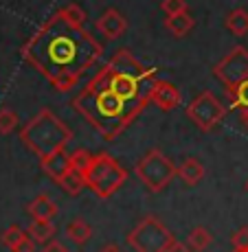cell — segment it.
<instances>
[{"label": "cell", "instance_id": "obj_1", "mask_svg": "<svg viewBox=\"0 0 248 252\" xmlns=\"http://www.w3.org/2000/svg\"><path fill=\"white\" fill-rule=\"evenodd\" d=\"M156 75V66H145L128 48H119L72 99V108L112 143L152 103Z\"/></svg>", "mask_w": 248, "mask_h": 252}, {"label": "cell", "instance_id": "obj_2", "mask_svg": "<svg viewBox=\"0 0 248 252\" xmlns=\"http://www.w3.org/2000/svg\"><path fill=\"white\" fill-rule=\"evenodd\" d=\"M104 55V48L84 27L53 13L22 46V57L40 70L57 92H68Z\"/></svg>", "mask_w": 248, "mask_h": 252}, {"label": "cell", "instance_id": "obj_3", "mask_svg": "<svg viewBox=\"0 0 248 252\" xmlns=\"http://www.w3.org/2000/svg\"><path fill=\"white\" fill-rule=\"evenodd\" d=\"M20 140L40 160H46L55 154L66 152V145L72 140V132L64 121L53 114V110L42 108L20 129Z\"/></svg>", "mask_w": 248, "mask_h": 252}, {"label": "cell", "instance_id": "obj_4", "mask_svg": "<svg viewBox=\"0 0 248 252\" xmlns=\"http://www.w3.org/2000/svg\"><path fill=\"white\" fill-rule=\"evenodd\" d=\"M125 180H128V171L123 169V164L106 152L95 154L90 167L84 173V184L101 200L112 197L125 184Z\"/></svg>", "mask_w": 248, "mask_h": 252}, {"label": "cell", "instance_id": "obj_5", "mask_svg": "<svg viewBox=\"0 0 248 252\" xmlns=\"http://www.w3.org/2000/svg\"><path fill=\"white\" fill-rule=\"evenodd\" d=\"M136 178L149 193H160L176 178V164L160 149H149L134 167Z\"/></svg>", "mask_w": 248, "mask_h": 252}, {"label": "cell", "instance_id": "obj_6", "mask_svg": "<svg viewBox=\"0 0 248 252\" xmlns=\"http://www.w3.org/2000/svg\"><path fill=\"white\" fill-rule=\"evenodd\" d=\"M125 241L134 252H165L174 241V235L156 215H145L128 232Z\"/></svg>", "mask_w": 248, "mask_h": 252}, {"label": "cell", "instance_id": "obj_7", "mask_svg": "<svg viewBox=\"0 0 248 252\" xmlns=\"http://www.w3.org/2000/svg\"><path fill=\"white\" fill-rule=\"evenodd\" d=\"M187 116L200 132L209 134L224 121L226 108L222 105V101L213 94L211 90H202L198 96H193L187 105Z\"/></svg>", "mask_w": 248, "mask_h": 252}, {"label": "cell", "instance_id": "obj_8", "mask_svg": "<svg viewBox=\"0 0 248 252\" xmlns=\"http://www.w3.org/2000/svg\"><path fill=\"white\" fill-rule=\"evenodd\" d=\"M40 167L57 187H62V191H64L66 195L77 197L86 189L84 178L77 171H72V167H71V154L60 152V154H55V156L46 158V160H40Z\"/></svg>", "mask_w": 248, "mask_h": 252}, {"label": "cell", "instance_id": "obj_9", "mask_svg": "<svg viewBox=\"0 0 248 252\" xmlns=\"http://www.w3.org/2000/svg\"><path fill=\"white\" fill-rule=\"evenodd\" d=\"M213 77L224 88H231V86L248 79V48L246 46L233 48L228 55H224L213 66Z\"/></svg>", "mask_w": 248, "mask_h": 252}, {"label": "cell", "instance_id": "obj_10", "mask_svg": "<svg viewBox=\"0 0 248 252\" xmlns=\"http://www.w3.org/2000/svg\"><path fill=\"white\" fill-rule=\"evenodd\" d=\"M95 27L106 40L112 42V40H119V37L125 35V31H128V20H125V16L119 9L110 7L95 20Z\"/></svg>", "mask_w": 248, "mask_h": 252}, {"label": "cell", "instance_id": "obj_11", "mask_svg": "<svg viewBox=\"0 0 248 252\" xmlns=\"http://www.w3.org/2000/svg\"><path fill=\"white\" fill-rule=\"evenodd\" d=\"M182 101V94L172 81H165V79H156L154 84V90H152V103L156 105L158 110L163 112H172L180 105Z\"/></svg>", "mask_w": 248, "mask_h": 252}, {"label": "cell", "instance_id": "obj_12", "mask_svg": "<svg viewBox=\"0 0 248 252\" xmlns=\"http://www.w3.org/2000/svg\"><path fill=\"white\" fill-rule=\"evenodd\" d=\"M204 173H207V169H204V164L198 160L196 156L182 158V162L176 167V176L180 178L187 187H196V184H200L204 180Z\"/></svg>", "mask_w": 248, "mask_h": 252}, {"label": "cell", "instance_id": "obj_13", "mask_svg": "<svg viewBox=\"0 0 248 252\" xmlns=\"http://www.w3.org/2000/svg\"><path fill=\"white\" fill-rule=\"evenodd\" d=\"M27 213H29V215H31V220L53 221V220H55V217H57V213H60V208H57V204L51 200V197L46 195V193H42V195L33 197V200L29 202Z\"/></svg>", "mask_w": 248, "mask_h": 252}, {"label": "cell", "instance_id": "obj_14", "mask_svg": "<svg viewBox=\"0 0 248 252\" xmlns=\"http://www.w3.org/2000/svg\"><path fill=\"white\" fill-rule=\"evenodd\" d=\"M163 24L174 37H187L196 27V20H193V16L189 11H182L176 13V16H167Z\"/></svg>", "mask_w": 248, "mask_h": 252}, {"label": "cell", "instance_id": "obj_15", "mask_svg": "<svg viewBox=\"0 0 248 252\" xmlns=\"http://www.w3.org/2000/svg\"><path fill=\"white\" fill-rule=\"evenodd\" d=\"M66 237L72 241L75 246H86L88 241L92 239V226L88 224L86 220H81V217H77V220L68 221L66 224Z\"/></svg>", "mask_w": 248, "mask_h": 252}, {"label": "cell", "instance_id": "obj_16", "mask_svg": "<svg viewBox=\"0 0 248 252\" xmlns=\"http://www.w3.org/2000/svg\"><path fill=\"white\" fill-rule=\"evenodd\" d=\"M55 224L53 221H40V220H31V224L27 226V235L31 237L35 244H42V246H46L48 241H53L55 239Z\"/></svg>", "mask_w": 248, "mask_h": 252}, {"label": "cell", "instance_id": "obj_17", "mask_svg": "<svg viewBox=\"0 0 248 252\" xmlns=\"http://www.w3.org/2000/svg\"><path fill=\"white\" fill-rule=\"evenodd\" d=\"M224 24H226V29H228L231 35L246 37L248 35V9L237 7V9H233V11H228Z\"/></svg>", "mask_w": 248, "mask_h": 252}, {"label": "cell", "instance_id": "obj_18", "mask_svg": "<svg viewBox=\"0 0 248 252\" xmlns=\"http://www.w3.org/2000/svg\"><path fill=\"white\" fill-rule=\"evenodd\" d=\"M224 94L228 96V108L231 110H237V112L248 110V79L231 86V88H224Z\"/></svg>", "mask_w": 248, "mask_h": 252}, {"label": "cell", "instance_id": "obj_19", "mask_svg": "<svg viewBox=\"0 0 248 252\" xmlns=\"http://www.w3.org/2000/svg\"><path fill=\"white\" fill-rule=\"evenodd\" d=\"M211 241H213L211 232L204 228V226H196V228L189 230L187 241H184V244L191 248V252H204L209 246H211Z\"/></svg>", "mask_w": 248, "mask_h": 252}, {"label": "cell", "instance_id": "obj_20", "mask_svg": "<svg viewBox=\"0 0 248 252\" xmlns=\"http://www.w3.org/2000/svg\"><path fill=\"white\" fill-rule=\"evenodd\" d=\"M24 237H27V230H24L22 226H18V224H11L9 228L2 230V235H0V244H2L7 250H13L24 239Z\"/></svg>", "mask_w": 248, "mask_h": 252}, {"label": "cell", "instance_id": "obj_21", "mask_svg": "<svg viewBox=\"0 0 248 252\" xmlns=\"http://www.w3.org/2000/svg\"><path fill=\"white\" fill-rule=\"evenodd\" d=\"M92 156H95V154H90L88 149H84V147L75 149V152L71 154V167H72V171H77L81 178H84L86 169H88L90 162H92Z\"/></svg>", "mask_w": 248, "mask_h": 252}, {"label": "cell", "instance_id": "obj_22", "mask_svg": "<svg viewBox=\"0 0 248 252\" xmlns=\"http://www.w3.org/2000/svg\"><path fill=\"white\" fill-rule=\"evenodd\" d=\"M57 13H60L64 20L77 24V27H84V22H86V11L79 7V4H75V2H71V4H66V7L57 9Z\"/></svg>", "mask_w": 248, "mask_h": 252}, {"label": "cell", "instance_id": "obj_23", "mask_svg": "<svg viewBox=\"0 0 248 252\" xmlns=\"http://www.w3.org/2000/svg\"><path fill=\"white\" fill-rule=\"evenodd\" d=\"M16 127H18V114L11 108H0V134L2 136L13 134Z\"/></svg>", "mask_w": 248, "mask_h": 252}, {"label": "cell", "instance_id": "obj_24", "mask_svg": "<svg viewBox=\"0 0 248 252\" xmlns=\"http://www.w3.org/2000/svg\"><path fill=\"white\" fill-rule=\"evenodd\" d=\"M160 9L165 11V18H167V16H176V13L189 11V4H187V0H163Z\"/></svg>", "mask_w": 248, "mask_h": 252}, {"label": "cell", "instance_id": "obj_25", "mask_svg": "<svg viewBox=\"0 0 248 252\" xmlns=\"http://www.w3.org/2000/svg\"><path fill=\"white\" fill-rule=\"evenodd\" d=\"M231 244H233V250L248 248V226H242V228H237L235 232H233Z\"/></svg>", "mask_w": 248, "mask_h": 252}, {"label": "cell", "instance_id": "obj_26", "mask_svg": "<svg viewBox=\"0 0 248 252\" xmlns=\"http://www.w3.org/2000/svg\"><path fill=\"white\" fill-rule=\"evenodd\" d=\"M11 252H35V241H33L31 237L27 235V237H24V239H22L20 244H18Z\"/></svg>", "mask_w": 248, "mask_h": 252}, {"label": "cell", "instance_id": "obj_27", "mask_svg": "<svg viewBox=\"0 0 248 252\" xmlns=\"http://www.w3.org/2000/svg\"><path fill=\"white\" fill-rule=\"evenodd\" d=\"M40 252H68V248H66L64 244H62L60 239H53V241H48V244H46Z\"/></svg>", "mask_w": 248, "mask_h": 252}, {"label": "cell", "instance_id": "obj_28", "mask_svg": "<svg viewBox=\"0 0 248 252\" xmlns=\"http://www.w3.org/2000/svg\"><path fill=\"white\" fill-rule=\"evenodd\" d=\"M165 252H191V248H189L184 241H176V239H174L172 244H169V248L165 250Z\"/></svg>", "mask_w": 248, "mask_h": 252}, {"label": "cell", "instance_id": "obj_29", "mask_svg": "<svg viewBox=\"0 0 248 252\" xmlns=\"http://www.w3.org/2000/svg\"><path fill=\"white\" fill-rule=\"evenodd\" d=\"M99 252H123V250H121L116 244H106V246H104V248H101Z\"/></svg>", "mask_w": 248, "mask_h": 252}, {"label": "cell", "instance_id": "obj_30", "mask_svg": "<svg viewBox=\"0 0 248 252\" xmlns=\"http://www.w3.org/2000/svg\"><path fill=\"white\" fill-rule=\"evenodd\" d=\"M240 121H242V125L248 129V110H242L240 112Z\"/></svg>", "mask_w": 248, "mask_h": 252}, {"label": "cell", "instance_id": "obj_31", "mask_svg": "<svg viewBox=\"0 0 248 252\" xmlns=\"http://www.w3.org/2000/svg\"><path fill=\"white\" fill-rule=\"evenodd\" d=\"M233 252H248V248H244V250H233Z\"/></svg>", "mask_w": 248, "mask_h": 252}, {"label": "cell", "instance_id": "obj_32", "mask_svg": "<svg viewBox=\"0 0 248 252\" xmlns=\"http://www.w3.org/2000/svg\"><path fill=\"white\" fill-rule=\"evenodd\" d=\"M244 189H246V191H248V180H246V184H244Z\"/></svg>", "mask_w": 248, "mask_h": 252}]
</instances>
